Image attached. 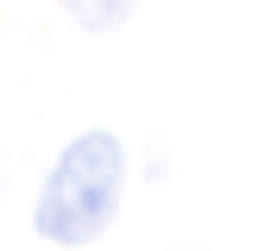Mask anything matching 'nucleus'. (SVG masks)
I'll return each mask as SVG.
<instances>
[{
  "instance_id": "nucleus-1",
  "label": "nucleus",
  "mask_w": 257,
  "mask_h": 251,
  "mask_svg": "<svg viewBox=\"0 0 257 251\" xmlns=\"http://www.w3.org/2000/svg\"><path fill=\"white\" fill-rule=\"evenodd\" d=\"M119 188H125V151L113 132H82L63 145V157L50 163L44 188H38L32 226L50 245H94L119 213Z\"/></svg>"
},
{
  "instance_id": "nucleus-2",
  "label": "nucleus",
  "mask_w": 257,
  "mask_h": 251,
  "mask_svg": "<svg viewBox=\"0 0 257 251\" xmlns=\"http://www.w3.org/2000/svg\"><path fill=\"white\" fill-rule=\"evenodd\" d=\"M63 13L75 25H88V32H113V25H125L132 0H63Z\"/></svg>"
}]
</instances>
